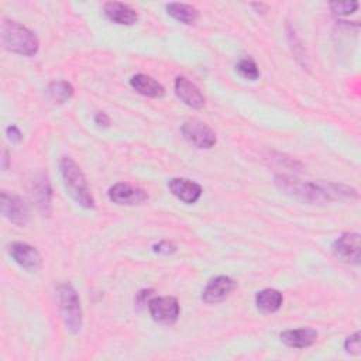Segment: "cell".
<instances>
[{"mask_svg":"<svg viewBox=\"0 0 361 361\" xmlns=\"http://www.w3.org/2000/svg\"><path fill=\"white\" fill-rule=\"evenodd\" d=\"M276 186L283 190L285 193L295 196L303 202L309 203H324L334 197L340 196H354L357 197L355 190L348 189L345 186L338 185H324V183H313V182H303L292 176L278 175L275 176Z\"/></svg>","mask_w":361,"mask_h":361,"instance_id":"obj_1","label":"cell"},{"mask_svg":"<svg viewBox=\"0 0 361 361\" xmlns=\"http://www.w3.org/2000/svg\"><path fill=\"white\" fill-rule=\"evenodd\" d=\"M0 37L1 45L10 52L24 56H32L38 52L39 41L37 35L14 20H3Z\"/></svg>","mask_w":361,"mask_h":361,"instance_id":"obj_2","label":"cell"},{"mask_svg":"<svg viewBox=\"0 0 361 361\" xmlns=\"http://www.w3.org/2000/svg\"><path fill=\"white\" fill-rule=\"evenodd\" d=\"M59 169L65 189L71 197L82 207L92 209L94 206V200L79 165L71 157H62L59 159Z\"/></svg>","mask_w":361,"mask_h":361,"instance_id":"obj_3","label":"cell"},{"mask_svg":"<svg viewBox=\"0 0 361 361\" xmlns=\"http://www.w3.org/2000/svg\"><path fill=\"white\" fill-rule=\"evenodd\" d=\"M56 298L66 329L78 333L82 327V306L75 288L71 283L58 285Z\"/></svg>","mask_w":361,"mask_h":361,"instance_id":"obj_4","label":"cell"},{"mask_svg":"<svg viewBox=\"0 0 361 361\" xmlns=\"http://www.w3.org/2000/svg\"><path fill=\"white\" fill-rule=\"evenodd\" d=\"M182 134L185 140L196 148L209 149L216 145V133L199 120H188L182 126Z\"/></svg>","mask_w":361,"mask_h":361,"instance_id":"obj_5","label":"cell"},{"mask_svg":"<svg viewBox=\"0 0 361 361\" xmlns=\"http://www.w3.org/2000/svg\"><path fill=\"white\" fill-rule=\"evenodd\" d=\"M151 317L161 324H173L179 317V303L172 296H154L148 302Z\"/></svg>","mask_w":361,"mask_h":361,"instance_id":"obj_6","label":"cell"},{"mask_svg":"<svg viewBox=\"0 0 361 361\" xmlns=\"http://www.w3.org/2000/svg\"><path fill=\"white\" fill-rule=\"evenodd\" d=\"M0 209L3 216L16 226H25L30 220L28 204L17 195L1 192Z\"/></svg>","mask_w":361,"mask_h":361,"instance_id":"obj_7","label":"cell"},{"mask_svg":"<svg viewBox=\"0 0 361 361\" xmlns=\"http://www.w3.org/2000/svg\"><path fill=\"white\" fill-rule=\"evenodd\" d=\"M109 199L120 206H135L144 203L148 199V195L140 186L127 182H118L109 189Z\"/></svg>","mask_w":361,"mask_h":361,"instance_id":"obj_8","label":"cell"},{"mask_svg":"<svg viewBox=\"0 0 361 361\" xmlns=\"http://www.w3.org/2000/svg\"><path fill=\"white\" fill-rule=\"evenodd\" d=\"M333 254L343 262L358 264L360 262V234L344 233L333 243Z\"/></svg>","mask_w":361,"mask_h":361,"instance_id":"obj_9","label":"cell"},{"mask_svg":"<svg viewBox=\"0 0 361 361\" xmlns=\"http://www.w3.org/2000/svg\"><path fill=\"white\" fill-rule=\"evenodd\" d=\"M235 288V282L226 275H220L207 282L202 292V300L206 303H219L224 300Z\"/></svg>","mask_w":361,"mask_h":361,"instance_id":"obj_10","label":"cell"},{"mask_svg":"<svg viewBox=\"0 0 361 361\" xmlns=\"http://www.w3.org/2000/svg\"><path fill=\"white\" fill-rule=\"evenodd\" d=\"M168 189L175 197L188 204L196 203L202 196V186L186 178H172L168 182Z\"/></svg>","mask_w":361,"mask_h":361,"instance_id":"obj_11","label":"cell"},{"mask_svg":"<svg viewBox=\"0 0 361 361\" xmlns=\"http://www.w3.org/2000/svg\"><path fill=\"white\" fill-rule=\"evenodd\" d=\"M8 252L11 258L23 268L35 271L41 267V255L39 252L27 243H13L8 247Z\"/></svg>","mask_w":361,"mask_h":361,"instance_id":"obj_12","label":"cell"},{"mask_svg":"<svg viewBox=\"0 0 361 361\" xmlns=\"http://www.w3.org/2000/svg\"><path fill=\"white\" fill-rule=\"evenodd\" d=\"M175 93L186 106L192 109H200L204 106V96L200 89L183 76H178L175 79Z\"/></svg>","mask_w":361,"mask_h":361,"instance_id":"obj_13","label":"cell"},{"mask_svg":"<svg viewBox=\"0 0 361 361\" xmlns=\"http://www.w3.org/2000/svg\"><path fill=\"white\" fill-rule=\"evenodd\" d=\"M103 11L106 17L120 25H133L138 20L137 11L128 4L120 1H109L103 6Z\"/></svg>","mask_w":361,"mask_h":361,"instance_id":"obj_14","label":"cell"},{"mask_svg":"<svg viewBox=\"0 0 361 361\" xmlns=\"http://www.w3.org/2000/svg\"><path fill=\"white\" fill-rule=\"evenodd\" d=\"M281 341L290 348H306L316 343L317 331L310 327L292 329L281 333Z\"/></svg>","mask_w":361,"mask_h":361,"instance_id":"obj_15","label":"cell"},{"mask_svg":"<svg viewBox=\"0 0 361 361\" xmlns=\"http://www.w3.org/2000/svg\"><path fill=\"white\" fill-rule=\"evenodd\" d=\"M131 87L138 92L142 96L148 97H162L165 94V89L161 83H158L155 79H152L148 75L138 73L130 79Z\"/></svg>","mask_w":361,"mask_h":361,"instance_id":"obj_16","label":"cell"},{"mask_svg":"<svg viewBox=\"0 0 361 361\" xmlns=\"http://www.w3.org/2000/svg\"><path fill=\"white\" fill-rule=\"evenodd\" d=\"M282 293L276 289H262L255 296L257 309L262 313H275L282 306Z\"/></svg>","mask_w":361,"mask_h":361,"instance_id":"obj_17","label":"cell"},{"mask_svg":"<svg viewBox=\"0 0 361 361\" xmlns=\"http://www.w3.org/2000/svg\"><path fill=\"white\" fill-rule=\"evenodd\" d=\"M166 11L171 17L183 24H193L199 17V11L193 6L185 3H169L166 4Z\"/></svg>","mask_w":361,"mask_h":361,"instance_id":"obj_18","label":"cell"},{"mask_svg":"<svg viewBox=\"0 0 361 361\" xmlns=\"http://www.w3.org/2000/svg\"><path fill=\"white\" fill-rule=\"evenodd\" d=\"M32 197L37 202V206L44 212L48 213L51 207V188L45 176H39L34 180L32 186Z\"/></svg>","mask_w":361,"mask_h":361,"instance_id":"obj_19","label":"cell"},{"mask_svg":"<svg viewBox=\"0 0 361 361\" xmlns=\"http://www.w3.org/2000/svg\"><path fill=\"white\" fill-rule=\"evenodd\" d=\"M48 93L55 103H65L73 96V87L65 80L52 82L48 87Z\"/></svg>","mask_w":361,"mask_h":361,"instance_id":"obj_20","label":"cell"},{"mask_svg":"<svg viewBox=\"0 0 361 361\" xmlns=\"http://www.w3.org/2000/svg\"><path fill=\"white\" fill-rule=\"evenodd\" d=\"M235 71L238 72L240 76H243L244 79H248V80H255L259 76V71H258L255 61L248 56L238 61V63L235 65Z\"/></svg>","mask_w":361,"mask_h":361,"instance_id":"obj_21","label":"cell"},{"mask_svg":"<svg viewBox=\"0 0 361 361\" xmlns=\"http://www.w3.org/2000/svg\"><path fill=\"white\" fill-rule=\"evenodd\" d=\"M330 7L334 11V14L348 16L357 10L358 3L357 1H333L330 3Z\"/></svg>","mask_w":361,"mask_h":361,"instance_id":"obj_22","label":"cell"},{"mask_svg":"<svg viewBox=\"0 0 361 361\" xmlns=\"http://www.w3.org/2000/svg\"><path fill=\"white\" fill-rule=\"evenodd\" d=\"M344 350L348 354H360L361 353V343H360V333L358 331H355L354 334H351L345 338Z\"/></svg>","mask_w":361,"mask_h":361,"instance_id":"obj_23","label":"cell"},{"mask_svg":"<svg viewBox=\"0 0 361 361\" xmlns=\"http://www.w3.org/2000/svg\"><path fill=\"white\" fill-rule=\"evenodd\" d=\"M175 250H176L175 244H172L169 241H161L157 245H154V251L158 252V254H166L168 255V254H172Z\"/></svg>","mask_w":361,"mask_h":361,"instance_id":"obj_24","label":"cell"},{"mask_svg":"<svg viewBox=\"0 0 361 361\" xmlns=\"http://www.w3.org/2000/svg\"><path fill=\"white\" fill-rule=\"evenodd\" d=\"M6 134H7L8 140L13 142H20L23 140V133L16 126H8L6 128Z\"/></svg>","mask_w":361,"mask_h":361,"instance_id":"obj_25","label":"cell"},{"mask_svg":"<svg viewBox=\"0 0 361 361\" xmlns=\"http://www.w3.org/2000/svg\"><path fill=\"white\" fill-rule=\"evenodd\" d=\"M152 295H154V290H152V289H144V290L138 292V293H137V303H138V305H145V303L148 305L149 299L154 298Z\"/></svg>","mask_w":361,"mask_h":361,"instance_id":"obj_26","label":"cell"},{"mask_svg":"<svg viewBox=\"0 0 361 361\" xmlns=\"http://www.w3.org/2000/svg\"><path fill=\"white\" fill-rule=\"evenodd\" d=\"M94 123H96L99 127H109L110 118H109V116H107L106 113L99 111V113H96V116H94Z\"/></svg>","mask_w":361,"mask_h":361,"instance_id":"obj_27","label":"cell"},{"mask_svg":"<svg viewBox=\"0 0 361 361\" xmlns=\"http://www.w3.org/2000/svg\"><path fill=\"white\" fill-rule=\"evenodd\" d=\"M7 161H8V154H7V151H3V168L4 169H7Z\"/></svg>","mask_w":361,"mask_h":361,"instance_id":"obj_28","label":"cell"}]
</instances>
